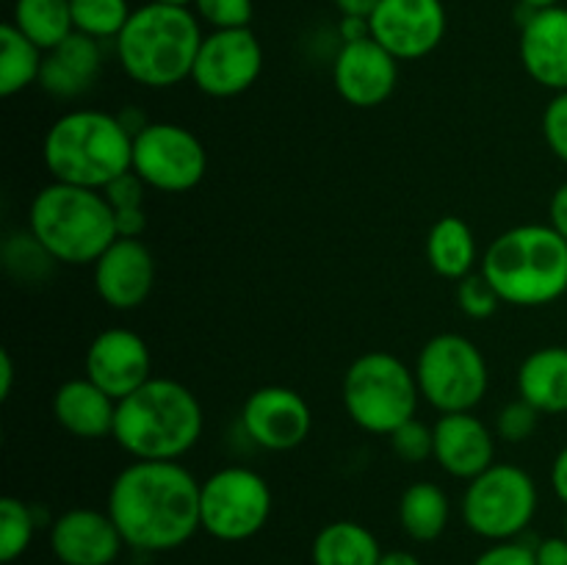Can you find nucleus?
<instances>
[{"mask_svg":"<svg viewBox=\"0 0 567 565\" xmlns=\"http://www.w3.org/2000/svg\"><path fill=\"white\" fill-rule=\"evenodd\" d=\"M199 491L203 482L177 460H133L111 482L109 515L125 546L172 552L203 530Z\"/></svg>","mask_w":567,"mask_h":565,"instance_id":"1","label":"nucleus"},{"mask_svg":"<svg viewBox=\"0 0 567 565\" xmlns=\"http://www.w3.org/2000/svg\"><path fill=\"white\" fill-rule=\"evenodd\" d=\"M203 404L183 382L153 377L116 402L114 441L133 460H177L203 435Z\"/></svg>","mask_w":567,"mask_h":565,"instance_id":"2","label":"nucleus"},{"mask_svg":"<svg viewBox=\"0 0 567 565\" xmlns=\"http://www.w3.org/2000/svg\"><path fill=\"white\" fill-rule=\"evenodd\" d=\"M203 39L194 9L150 0L133 9L114 44L127 78L147 89H169L192 78Z\"/></svg>","mask_w":567,"mask_h":565,"instance_id":"3","label":"nucleus"},{"mask_svg":"<svg viewBox=\"0 0 567 565\" xmlns=\"http://www.w3.org/2000/svg\"><path fill=\"white\" fill-rule=\"evenodd\" d=\"M42 161L53 181L103 192L133 170V133L105 111H66L44 133Z\"/></svg>","mask_w":567,"mask_h":565,"instance_id":"4","label":"nucleus"},{"mask_svg":"<svg viewBox=\"0 0 567 565\" xmlns=\"http://www.w3.org/2000/svg\"><path fill=\"white\" fill-rule=\"evenodd\" d=\"M482 275L502 302L543 308L567 294V242L551 225H518L493 238Z\"/></svg>","mask_w":567,"mask_h":565,"instance_id":"5","label":"nucleus"},{"mask_svg":"<svg viewBox=\"0 0 567 565\" xmlns=\"http://www.w3.org/2000/svg\"><path fill=\"white\" fill-rule=\"evenodd\" d=\"M28 230L55 264H94L120 238L114 210L100 188L53 181L39 188L28 210Z\"/></svg>","mask_w":567,"mask_h":565,"instance_id":"6","label":"nucleus"},{"mask_svg":"<svg viewBox=\"0 0 567 565\" xmlns=\"http://www.w3.org/2000/svg\"><path fill=\"white\" fill-rule=\"evenodd\" d=\"M343 408L365 432L391 435L419 413L415 369L391 352H365L343 374Z\"/></svg>","mask_w":567,"mask_h":565,"instance_id":"7","label":"nucleus"},{"mask_svg":"<svg viewBox=\"0 0 567 565\" xmlns=\"http://www.w3.org/2000/svg\"><path fill=\"white\" fill-rule=\"evenodd\" d=\"M421 397L441 413H471L485 399L487 360L471 338L441 332L430 338L415 360Z\"/></svg>","mask_w":567,"mask_h":565,"instance_id":"8","label":"nucleus"},{"mask_svg":"<svg viewBox=\"0 0 567 565\" xmlns=\"http://www.w3.org/2000/svg\"><path fill=\"white\" fill-rule=\"evenodd\" d=\"M535 513L537 485L518 465L493 463L463 493L465 526L487 541H513L532 524Z\"/></svg>","mask_w":567,"mask_h":565,"instance_id":"9","label":"nucleus"},{"mask_svg":"<svg viewBox=\"0 0 567 565\" xmlns=\"http://www.w3.org/2000/svg\"><path fill=\"white\" fill-rule=\"evenodd\" d=\"M271 515V487L258 471L227 465L214 471L199 491V521L210 537L241 543L258 535Z\"/></svg>","mask_w":567,"mask_h":565,"instance_id":"10","label":"nucleus"},{"mask_svg":"<svg viewBox=\"0 0 567 565\" xmlns=\"http://www.w3.org/2000/svg\"><path fill=\"white\" fill-rule=\"evenodd\" d=\"M205 170V144L188 127L175 122H147L133 136V172L155 192H192L203 183Z\"/></svg>","mask_w":567,"mask_h":565,"instance_id":"11","label":"nucleus"},{"mask_svg":"<svg viewBox=\"0 0 567 565\" xmlns=\"http://www.w3.org/2000/svg\"><path fill=\"white\" fill-rule=\"evenodd\" d=\"M264 72V48L252 28L214 31L199 44L192 81L208 97H238Z\"/></svg>","mask_w":567,"mask_h":565,"instance_id":"12","label":"nucleus"},{"mask_svg":"<svg viewBox=\"0 0 567 565\" xmlns=\"http://www.w3.org/2000/svg\"><path fill=\"white\" fill-rule=\"evenodd\" d=\"M449 17L443 0H380L371 37L399 61H415L441 48Z\"/></svg>","mask_w":567,"mask_h":565,"instance_id":"13","label":"nucleus"},{"mask_svg":"<svg viewBox=\"0 0 567 565\" xmlns=\"http://www.w3.org/2000/svg\"><path fill=\"white\" fill-rule=\"evenodd\" d=\"M241 427L252 443L269 452H291L308 441L313 413L305 397L286 386H264L247 397Z\"/></svg>","mask_w":567,"mask_h":565,"instance_id":"14","label":"nucleus"},{"mask_svg":"<svg viewBox=\"0 0 567 565\" xmlns=\"http://www.w3.org/2000/svg\"><path fill=\"white\" fill-rule=\"evenodd\" d=\"M86 377L111 399H125L153 380V355L147 341L127 327L97 332L86 349Z\"/></svg>","mask_w":567,"mask_h":565,"instance_id":"15","label":"nucleus"},{"mask_svg":"<svg viewBox=\"0 0 567 565\" xmlns=\"http://www.w3.org/2000/svg\"><path fill=\"white\" fill-rule=\"evenodd\" d=\"M332 83L354 109H377L396 92L399 59L374 37L349 42L332 61Z\"/></svg>","mask_w":567,"mask_h":565,"instance_id":"16","label":"nucleus"},{"mask_svg":"<svg viewBox=\"0 0 567 565\" xmlns=\"http://www.w3.org/2000/svg\"><path fill=\"white\" fill-rule=\"evenodd\" d=\"M92 266L97 297L109 308L133 310L153 294L155 258L142 238L120 236Z\"/></svg>","mask_w":567,"mask_h":565,"instance_id":"17","label":"nucleus"},{"mask_svg":"<svg viewBox=\"0 0 567 565\" xmlns=\"http://www.w3.org/2000/svg\"><path fill=\"white\" fill-rule=\"evenodd\" d=\"M520 11V64L526 75L554 94L567 92V6Z\"/></svg>","mask_w":567,"mask_h":565,"instance_id":"18","label":"nucleus"},{"mask_svg":"<svg viewBox=\"0 0 567 565\" xmlns=\"http://www.w3.org/2000/svg\"><path fill=\"white\" fill-rule=\"evenodd\" d=\"M122 546L125 541L109 510H66L50 530V548L61 565H111L120 557Z\"/></svg>","mask_w":567,"mask_h":565,"instance_id":"19","label":"nucleus"},{"mask_svg":"<svg viewBox=\"0 0 567 565\" xmlns=\"http://www.w3.org/2000/svg\"><path fill=\"white\" fill-rule=\"evenodd\" d=\"M435 458L446 474L457 480H474L487 471L496 458V438L474 413H441L432 427Z\"/></svg>","mask_w":567,"mask_h":565,"instance_id":"20","label":"nucleus"},{"mask_svg":"<svg viewBox=\"0 0 567 565\" xmlns=\"http://www.w3.org/2000/svg\"><path fill=\"white\" fill-rule=\"evenodd\" d=\"M103 66V50L97 39L72 33L44 53L39 86L59 100H75L94 86Z\"/></svg>","mask_w":567,"mask_h":565,"instance_id":"21","label":"nucleus"},{"mask_svg":"<svg viewBox=\"0 0 567 565\" xmlns=\"http://www.w3.org/2000/svg\"><path fill=\"white\" fill-rule=\"evenodd\" d=\"M53 415L70 435L83 441H100L114 435L116 399H111L103 388L94 386L89 377L66 380L53 397Z\"/></svg>","mask_w":567,"mask_h":565,"instance_id":"22","label":"nucleus"},{"mask_svg":"<svg viewBox=\"0 0 567 565\" xmlns=\"http://www.w3.org/2000/svg\"><path fill=\"white\" fill-rule=\"evenodd\" d=\"M518 393L537 413H567V347L535 349L518 369Z\"/></svg>","mask_w":567,"mask_h":565,"instance_id":"23","label":"nucleus"},{"mask_svg":"<svg viewBox=\"0 0 567 565\" xmlns=\"http://www.w3.org/2000/svg\"><path fill=\"white\" fill-rule=\"evenodd\" d=\"M313 565H380V541L358 521H332L316 535Z\"/></svg>","mask_w":567,"mask_h":565,"instance_id":"24","label":"nucleus"},{"mask_svg":"<svg viewBox=\"0 0 567 565\" xmlns=\"http://www.w3.org/2000/svg\"><path fill=\"white\" fill-rule=\"evenodd\" d=\"M426 260L446 280H463L474 271L476 238L460 216H441L426 236Z\"/></svg>","mask_w":567,"mask_h":565,"instance_id":"25","label":"nucleus"},{"mask_svg":"<svg viewBox=\"0 0 567 565\" xmlns=\"http://www.w3.org/2000/svg\"><path fill=\"white\" fill-rule=\"evenodd\" d=\"M399 521L413 541H437L449 526V496L435 482H415L399 499Z\"/></svg>","mask_w":567,"mask_h":565,"instance_id":"26","label":"nucleus"},{"mask_svg":"<svg viewBox=\"0 0 567 565\" xmlns=\"http://www.w3.org/2000/svg\"><path fill=\"white\" fill-rule=\"evenodd\" d=\"M11 25L44 53L75 33L70 0H14Z\"/></svg>","mask_w":567,"mask_h":565,"instance_id":"27","label":"nucleus"},{"mask_svg":"<svg viewBox=\"0 0 567 565\" xmlns=\"http://www.w3.org/2000/svg\"><path fill=\"white\" fill-rule=\"evenodd\" d=\"M44 50L37 48L25 33L17 31L11 22L0 25V94L14 97L25 92L42 75Z\"/></svg>","mask_w":567,"mask_h":565,"instance_id":"28","label":"nucleus"},{"mask_svg":"<svg viewBox=\"0 0 567 565\" xmlns=\"http://www.w3.org/2000/svg\"><path fill=\"white\" fill-rule=\"evenodd\" d=\"M70 9L75 31L86 33L97 42L120 37L133 14L127 0H70Z\"/></svg>","mask_w":567,"mask_h":565,"instance_id":"29","label":"nucleus"},{"mask_svg":"<svg viewBox=\"0 0 567 565\" xmlns=\"http://www.w3.org/2000/svg\"><path fill=\"white\" fill-rule=\"evenodd\" d=\"M144 181L136 172H125L122 177H116L114 183L103 188V194L109 197L111 210H114L116 230L125 238H138L147 227V214H144Z\"/></svg>","mask_w":567,"mask_h":565,"instance_id":"30","label":"nucleus"},{"mask_svg":"<svg viewBox=\"0 0 567 565\" xmlns=\"http://www.w3.org/2000/svg\"><path fill=\"white\" fill-rule=\"evenodd\" d=\"M37 532L31 504L17 496L0 499V563H14L28 552Z\"/></svg>","mask_w":567,"mask_h":565,"instance_id":"31","label":"nucleus"},{"mask_svg":"<svg viewBox=\"0 0 567 565\" xmlns=\"http://www.w3.org/2000/svg\"><path fill=\"white\" fill-rule=\"evenodd\" d=\"M388 441H391L393 454L404 463H424V460L435 458V432L419 419H410L408 424L399 427L396 432L388 435Z\"/></svg>","mask_w":567,"mask_h":565,"instance_id":"32","label":"nucleus"},{"mask_svg":"<svg viewBox=\"0 0 567 565\" xmlns=\"http://www.w3.org/2000/svg\"><path fill=\"white\" fill-rule=\"evenodd\" d=\"M194 14L208 22L214 31H230V28H249L255 14L252 0H194Z\"/></svg>","mask_w":567,"mask_h":565,"instance_id":"33","label":"nucleus"},{"mask_svg":"<svg viewBox=\"0 0 567 565\" xmlns=\"http://www.w3.org/2000/svg\"><path fill=\"white\" fill-rule=\"evenodd\" d=\"M457 305L471 319H487V316L498 310L502 297H498V291L482 271H471L468 277L457 282Z\"/></svg>","mask_w":567,"mask_h":565,"instance_id":"34","label":"nucleus"},{"mask_svg":"<svg viewBox=\"0 0 567 565\" xmlns=\"http://www.w3.org/2000/svg\"><path fill=\"white\" fill-rule=\"evenodd\" d=\"M537 419H540V413H537L526 399L509 402L507 408H502V413H498V421H496L498 438H504V441L509 443H524L526 438L535 435Z\"/></svg>","mask_w":567,"mask_h":565,"instance_id":"35","label":"nucleus"},{"mask_svg":"<svg viewBox=\"0 0 567 565\" xmlns=\"http://www.w3.org/2000/svg\"><path fill=\"white\" fill-rule=\"evenodd\" d=\"M543 136L548 150L567 164V92H557L543 111Z\"/></svg>","mask_w":567,"mask_h":565,"instance_id":"36","label":"nucleus"},{"mask_svg":"<svg viewBox=\"0 0 567 565\" xmlns=\"http://www.w3.org/2000/svg\"><path fill=\"white\" fill-rule=\"evenodd\" d=\"M474 565H537V554L535 548L518 541H502L482 552Z\"/></svg>","mask_w":567,"mask_h":565,"instance_id":"37","label":"nucleus"},{"mask_svg":"<svg viewBox=\"0 0 567 565\" xmlns=\"http://www.w3.org/2000/svg\"><path fill=\"white\" fill-rule=\"evenodd\" d=\"M537 565H567V537H548L535 548Z\"/></svg>","mask_w":567,"mask_h":565,"instance_id":"38","label":"nucleus"},{"mask_svg":"<svg viewBox=\"0 0 567 565\" xmlns=\"http://www.w3.org/2000/svg\"><path fill=\"white\" fill-rule=\"evenodd\" d=\"M548 216H551L548 225H551L554 230H557L567 242V183H563V186L554 192L551 205H548Z\"/></svg>","mask_w":567,"mask_h":565,"instance_id":"39","label":"nucleus"},{"mask_svg":"<svg viewBox=\"0 0 567 565\" xmlns=\"http://www.w3.org/2000/svg\"><path fill=\"white\" fill-rule=\"evenodd\" d=\"M341 39L343 44L360 42V39H371V20H360V17H341Z\"/></svg>","mask_w":567,"mask_h":565,"instance_id":"40","label":"nucleus"},{"mask_svg":"<svg viewBox=\"0 0 567 565\" xmlns=\"http://www.w3.org/2000/svg\"><path fill=\"white\" fill-rule=\"evenodd\" d=\"M341 17H360V20H371L380 0H332Z\"/></svg>","mask_w":567,"mask_h":565,"instance_id":"41","label":"nucleus"},{"mask_svg":"<svg viewBox=\"0 0 567 565\" xmlns=\"http://www.w3.org/2000/svg\"><path fill=\"white\" fill-rule=\"evenodd\" d=\"M551 485H554V493L559 496V502L567 504V446L557 454V458H554Z\"/></svg>","mask_w":567,"mask_h":565,"instance_id":"42","label":"nucleus"},{"mask_svg":"<svg viewBox=\"0 0 567 565\" xmlns=\"http://www.w3.org/2000/svg\"><path fill=\"white\" fill-rule=\"evenodd\" d=\"M11 382H14V360L9 349L0 352V399L11 397Z\"/></svg>","mask_w":567,"mask_h":565,"instance_id":"43","label":"nucleus"},{"mask_svg":"<svg viewBox=\"0 0 567 565\" xmlns=\"http://www.w3.org/2000/svg\"><path fill=\"white\" fill-rule=\"evenodd\" d=\"M380 565H424V563H421L413 552H402V548H396V552H382Z\"/></svg>","mask_w":567,"mask_h":565,"instance_id":"44","label":"nucleus"},{"mask_svg":"<svg viewBox=\"0 0 567 565\" xmlns=\"http://www.w3.org/2000/svg\"><path fill=\"white\" fill-rule=\"evenodd\" d=\"M518 9L526 11H543V9H551V6H559V0H515Z\"/></svg>","mask_w":567,"mask_h":565,"instance_id":"45","label":"nucleus"},{"mask_svg":"<svg viewBox=\"0 0 567 565\" xmlns=\"http://www.w3.org/2000/svg\"><path fill=\"white\" fill-rule=\"evenodd\" d=\"M155 3H169V6H188L192 9L194 0H155Z\"/></svg>","mask_w":567,"mask_h":565,"instance_id":"46","label":"nucleus"},{"mask_svg":"<svg viewBox=\"0 0 567 565\" xmlns=\"http://www.w3.org/2000/svg\"><path fill=\"white\" fill-rule=\"evenodd\" d=\"M565 537H567V515H565Z\"/></svg>","mask_w":567,"mask_h":565,"instance_id":"47","label":"nucleus"}]
</instances>
